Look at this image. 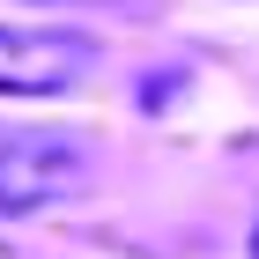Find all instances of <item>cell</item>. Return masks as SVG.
<instances>
[{"label": "cell", "instance_id": "obj_1", "mask_svg": "<svg viewBox=\"0 0 259 259\" xmlns=\"http://www.w3.org/2000/svg\"><path fill=\"white\" fill-rule=\"evenodd\" d=\"M89 178V148L60 126H8L0 134V215L52 207Z\"/></svg>", "mask_w": 259, "mask_h": 259}, {"label": "cell", "instance_id": "obj_2", "mask_svg": "<svg viewBox=\"0 0 259 259\" xmlns=\"http://www.w3.org/2000/svg\"><path fill=\"white\" fill-rule=\"evenodd\" d=\"M104 45L81 30H30L0 22V97H67L97 74Z\"/></svg>", "mask_w": 259, "mask_h": 259}, {"label": "cell", "instance_id": "obj_3", "mask_svg": "<svg viewBox=\"0 0 259 259\" xmlns=\"http://www.w3.org/2000/svg\"><path fill=\"white\" fill-rule=\"evenodd\" d=\"M252 259H259V230H252Z\"/></svg>", "mask_w": 259, "mask_h": 259}]
</instances>
